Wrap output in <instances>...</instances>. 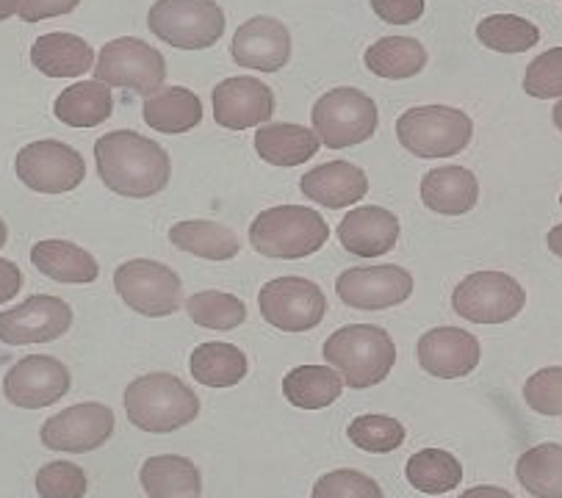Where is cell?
I'll list each match as a JSON object with an SVG mask.
<instances>
[{
  "label": "cell",
  "mask_w": 562,
  "mask_h": 498,
  "mask_svg": "<svg viewBox=\"0 0 562 498\" xmlns=\"http://www.w3.org/2000/svg\"><path fill=\"white\" fill-rule=\"evenodd\" d=\"M546 241H549V249H551V252H554L557 258H562V225L551 227V230H549V238H546Z\"/></svg>",
  "instance_id": "46"
},
{
  "label": "cell",
  "mask_w": 562,
  "mask_h": 498,
  "mask_svg": "<svg viewBox=\"0 0 562 498\" xmlns=\"http://www.w3.org/2000/svg\"><path fill=\"white\" fill-rule=\"evenodd\" d=\"M142 490L150 498H200L203 476L192 460L180 454H158L145 460L139 471Z\"/></svg>",
  "instance_id": "26"
},
{
  "label": "cell",
  "mask_w": 562,
  "mask_h": 498,
  "mask_svg": "<svg viewBox=\"0 0 562 498\" xmlns=\"http://www.w3.org/2000/svg\"><path fill=\"white\" fill-rule=\"evenodd\" d=\"M344 380L333 365H296L283 380V396L300 410H325L341 396Z\"/></svg>",
  "instance_id": "29"
},
{
  "label": "cell",
  "mask_w": 562,
  "mask_h": 498,
  "mask_svg": "<svg viewBox=\"0 0 562 498\" xmlns=\"http://www.w3.org/2000/svg\"><path fill=\"white\" fill-rule=\"evenodd\" d=\"M560 205H562V194H560Z\"/></svg>",
  "instance_id": "50"
},
{
  "label": "cell",
  "mask_w": 562,
  "mask_h": 498,
  "mask_svg": "<svg viewBox=\"0 0 562 498\" xmlns=\"http://www.w3.org/2000/svg\"><path fill=\"white\" fill-rule=\"evenodd\" d=\"M314 134L330 150L363 145L378 131V103L355 87H338L322 94L311 109Z\"/></svg>",
  "instance_id": "6"
},
{
  "label": "cell",
  "mask_w": 562,
  "mask_h": 498,
  "mask_svg": "<svg viewBox=\"0 0 562 498\" xmlns=\"http://www.w3.org/2000/svg\"><path fill=\"white\" fill-rule=\"evenodd\" d=\"M311 498H385L383 487L360 471H330L314 485Z\"/></svg>",
  "instance_id": "40"
},
{
  "label": "cell",
  "mask_w": 562,
  "mask_h": 498,
  "mask_svg": "<svg viewBox=\"0 0 562 498\" xmlns=\"http://www.w3.org/2000/svg\"><path fill=\"white\" fill-rule=\"evenodd\" d=\"M114 434V412L100 401L67 407L42 423V443L53 452L87 454L103 446Z\"/></svg>",
  "instance_id": "14"
},
{
  "label": "cell",
  "mask_w": 562,
  "mask_h": 498,
  "mask_svg": "<svg viewBox=\"0 0 562 498\" xmlns=\"http://www.w3.org/2000/svg\"><path fill=\"white\" fill-rule=\"evenodd\" d=\"M125 412L142 432H175L200 416V399L183 380L153 371L125 388Z\"/></svg>",
  "instance_id": "4"
},
{
  "label": "cell",
  "mask_w": 562,
  "mask_h": 498,
  "mask_svg": "<svg viewBox=\"0 0 562 498\" xmlns=\"http://www.w3.org/2000/svg\"><path fill=\"white\" fill-rule=\"evenodd\" d=\"M142 116L158 134L178 136L194 131L203 122V103L186 87H164L161 92L145 98Z\"/></svg>",
  "instance_id": "27"
},
{
  "label": "cell",
  "mask_w": 562,
  "mask_h": 498,
  "mask_svg": "<svg viewBox=\"0 0 562 498\" xmlns=\"http://www.w3.org/2000/svg\"><path fill=\"white\" fill-rule=\"evenodd\" d=\"M405 476L418 493L443 496L463 482V465L452 452L443 449H422L405 465Z\"/></svg>",
  "instance_id": "33"
},
{
  "label": "cell",
  "mask_w": 562,
  "mask_h": 498,
  "mask_svg": "<svg viewBox=\"0 0 562 498\" xmlns=\"http://www.w3.org/2000/svg\"><path fill=\"white\" fill-rule=\"evenodd\" d=\"M231 56L238 67L256 72H278L289 65L291 34L280 20L258 14L233 34Z\"/></svg>",
  "instance_id": "18"
},
{
  "label": "cell",
  "mask_w": 562,
  "mask_h": 498,
  "mask_svg": "<svg viewBox=\"0 0 562 498\" xmlns=\"http://www.w3.org/2000/svg\"><path fill=\"white\" fill-rule=\"evenodd\" d=\"M147 29L178 50H205L225 34V12L216 0H156Z\"/></svg>",
  "instance_id": "8"
},
{
  "label": "cell",
  "mask_w": 562,
  "mask_h": 498,
  "mask_svg": "<svg viewBox=\"0 0 562 498\" xmlns=\"http://www.w3.org/2000/svg\"><path fill=\"white\" fill-rule=\"evenodd\" d=\"M322 139L305 125L267 122L256 131V152L272 167H300L319 152Z\"/></svg>",
  "instance_id": "25"
},
{
  "label": "cell",
  "mask_w": 562,
  "mask_h": 498,
  "mask_svg": "<svg viewBox=\"0 0 562 498\" xmlns=\"http://www.w3.org/2000/svg\"><path fill=\"white\" fill-rule=\"evenodd\" d=\"M460 498H516L513 493H507L505 487H493V485H476L471 490H465Z\"/></svg>",
  "instance_id": "45"
},
{
  "label": "cell",
  "mask_w": 562,
  "mask_h": 498,
  "mask_svg": "<svg viewBox=\"0 0 562 498\" xmlns=\"http://www.w3.org/2000/svg\"><path fill=\"white\" fill-rule=\"evenodd\" d=\"M527 305V291L505 272H474L452 294L454 314L474 325H507Z\"/></svg>",
  "instance_id": "9"
},
{
  "label": "cell",
  "mask_w": 562,
  "mask_h": 498,
  "mask_svg": "<svg viewBox=\"0 0 562 498\" xmlns=\"http://www.w3.org/2000/svg\"><path fill=\"white\" fill-rule=\"evenodd\" d=\"M192 377L205 388H233L247 377V354L233 343L209 341L200 343L189 360Z\"/></svg>",
  "instance_id": "32"
},
{
  "label": "cell",
  "mask_w": 562,
  "mask_h": 498,
  "mask_svg": "<svg viewBox=\"0 0 562 498\" xmlns=\"http://www.w3.org/2000/svg\"><path fill=\"white\" fill-rule=\"evenodd\" d=\"M7 241H9V227H7V222L0 219V249L7 247Z\"/></svg>",
  "instance_id": "49"
},
{
  "label": "cell",
  "mask_w": 562,
  "mask_h": 498,
  "mask_svg": "<svg viewBox=\"0 0 562 498\" xmlns=\"http://www.w3.org/2000/svg\"><path fill=\"white\" fill-rule=\"evenodd\" d=\"M338 299L355 310H385L411 299L413 274L396 263L385 267H352L338 274Z\"/></svg>",
  "instance_id": "15"
},
{
  "label": "cell",
  "mask_w": 562,
  "mask_h": 498,
  "mask_svg": "<svg viewBox=\"0 0 562 498\" xmlns=\"http://www.w3.org/2000/svg\"><path fill=\"white\" fill-rule=\"evenodd\" d=\"M516 476L535 498H562V446L540 443L518 457Z\"/></svg>",
  "instance_id": "34"
},
{
  "label": "cell",
  "mask_w": 562,
  "mask_h": 498,
  "mask_svg": "<svg viewBox=\"0 0 562 498\" xmlns=\"http://www.w3.org/2000/svg\"><path fill=\"white\" fill-rule=\"evenodd\" d=\"M418 363L438 380H458L480 365V341L460 327H432L418 338Z\"/></svg>",
  "instance_id": "19"
},
{
  "label": "cell",
  "mask_w": 562,
  "mask_h": 498,
  "mask_svg": "<svg viewBox=\"0 0 562 498\" xmlns=\"http://www.w3.org/2000/svg\"><path fill=\"white\" fill-rule=\"evenodd\" d=\"M70 369L50 354H29L3 377V396L23 410H42L61 401L70 391Z\"/></svg>",
  "instance_id": "13"
},
{
  "label": "cell",
  "mask_w": 562,
  "mask_h": 498,
  "mask_svg": "<svg viewBox=\"0 0 562 498\" xmlns=\"http://www.w3.org/2000/svg\"><path fill=\"white\" fill-rule=\"evenodd\" d=\"M36 493L40 498H83L87 496V474L81 465L58 460L42 465L36 474Z\"/></svg>",
  "instance_id": "38"
},
{
  "label": "cell",
  "mask_w": 562,
  "mask_h": 498,
  "mask_svg": "<svg viewBox=\"0 0 562 498\" xmlns=\"http://www.w3.org/2000/svg\"><path fill=\"white\" fill-rule=\"evenodd\" d=\"M169 241L178 249H183V252L205 258V261H231L241 249L238 236L231 227L205 219H189L172 225L169 227Z\"/></svg>",
  "instance_id": "30"
},
{
  "label": "cell",
  "mask_w": 562,
  "mask_h": 498,
  "mask_svg": "<svg viewBox=\"0 0 562 498\" xmlns=\"http://www.w3.org/2000/svg\"><path fill=\"white\" fill-rule=\"evenodd\" d=\"M258 307L274 330L307 332L325 319L327 296L314 280L274 278L258 294Z\"/></svg>",
  "instance_id": "12"
},
{
  "label": "cell",
  "mask_w": 562,
  "mask_h": 498,
  "mask_svg": "<svg viewBox=\"0 0 562 498\" xmlns=\"http://www.w3.org/2000/svg\"><path fill=\"white\" fill-rule=\"evenodd\" d=\"M476 39L496 53L532 50L540 42V29L518 14H491L476 25Z\"/></svg>",
  "instance_id": "36"
},
{
  "label": "cell",
  "mask_w": 562,
  "mask_h": 498,
  "mask_svg": "<svg viewBox=\"0 0 562 498\" xmlns=\"http://www.w3.org/2000/svg\"><path fill=\"white\" fill-rule=\"evenodd\" d=\"M114 288L131 310L147 319L172 316L183 305V283L178 274L150 258L122 263L114 272Z\"/></svg>",
  "instance_id": "10"
},
{
  "label": "cell",
  "mask_w": 562,
  "mask_h": 498,
  "mask_svg": "<svg viewBox=\"0 0 562 498\" xmlns=\"http://www.w3.org/2000/svg\"><path fill=\"white\" fill-rule=\"evenodd\" d=\"M20 12V0H0V23Z\"/></svg>",
  "instance_id": "47"
},
{
  "label": "cell",
  "mask_w": 562,
  "mask_h": 498,
  "mask_svg": "<svg viewBox=\"0 0 562 498\" xmlns=\"http://www.w3.org/2000/svg\"><path fill=\"white\" fill-rule=\"evenodd\" d=\"M480 200V183L465 167L429 169L422 178V203L443 216H463Z\"/></svg>",
  "instance_id": "23"
},
{
  "label": "cell",
  "mask_w": 562,
  "mask_h": 498,
  "mask_svg": "<svg viewBox=\"0 0 562 498\" xmlns=\"http://www.w3.org/2000/svg\"><path fill=\"white\" fill-rule=\"evenodd\" d=\"M371 9L391 25H411L422 20L424 0H371Z\"/></svg>",
  "instance_id": "42"
},
{
  "label": "cell",
  "mask_w": 562,
  "mask_h": 498,
  "mask_svg": "<svg viewBox=\"0 0 562 498\" xmlns=\"http://www.w3.org/2000/svg\"><path fill=\"white\" fill-rule=\"evenodd\" d=\"M366 67L369 72L389 81H405L416 78L427 67V50L413 36H383L366 50Z\"/></svg>",
  "instance_id": "31"
},
{
  "label": "cell",
  "mask_w": 562,
  "mask_h": 498,
  "mask_svg": "<svg viewBox=\"0 0 562 498\" xmlns=\"http://www.w3.org/2000/svg\"><path fill=\"white\" fill-rule=\"evenodd\" d=\"M20 288H23V272H20V267L7 261V258H0V305L12 299V296H18Z\"/></svg>",
  "instance_id": "44"
},
{
  "label": "cell",
  "mask_w": 562,
  "mask_h": 498,
  "mask_svg": "<svg viewBox=\"0 0 562 498\" xmlns=\"http://www.w3.org/2000/svg\"><path fill=\"white\" fill-rule=\"evenodd\" d=\"M330 238V225L319 211L305 205H274L261 211L249 225V244L256 252L280 261L314 256Z\"/></svg>",
  "instance_id": "3"
},
{
  "label": "cell",
  "mask_w": 562,
  "mask_h": 498,
  "mask_svg": "<svg viewBox=\"0 0 562 498\" xmlns=\"http://www.w3.org/2000/svg\"><path fill=\"white\" fill-rule=\"evenodd\" d=\"M524 92L538 100L562 98V47H551L529 61L527 76H524Z\"/></svg>",
  "instance_id": "39"
},
{
  "label": "cell",
  "mask_w": 562,
  "mask_h": 498,
  "mask_svg": "<svg viewBox=\"0 0 562 498\" xmlns=\"http://www.w3.org/2000/svg\"><path fill=\"white\" fill-rule=\"evenodd\" d=\"M31 263L45 278L67 285L94 283L100 274V267L92 258V252H87V249L72 241H61V238H47V241L34 244Z\"/></svg>",
  "instance_id": "24"
},
{
  "label": "cell",
  "mask_w": 562,
  "mask_h": 498,
  "mask_svg": "<svg viewBox=\"0 0 562 498\" xmlns=\"http://www.w3.org/2000/svg\"><path fill=\"white\" fill-rule=\"evenodd\" d=\"M338 241L352 256L380 258L400 241V219L380 205H360L341 219Z\"/></svg>",
  "instance_id": "20"
},
{
  "label": "cell",
  "mask_w": 562,
  "mask_h": 498,
  "mask_svg": "<svg viewBox=\"0 0 562 498\" xmlns=\"http://www.w3.org/2000/svg\"><path fill=\"white\" fill-rule=\"evenodd\" d=\"M94 81L114 89H131L136 94L161 92L167 81V61L164 53L136 36H120L100 47L94 61Z\"/></svg>",
  "instance_id": "7"
},
{
  "label": "cell",
  "mask_w": 562,
  "mask_h": 498,
  "mask_svg": "<svg viewBox=\"0 0 562 498\" xmlns=\"http://www.w3.org/2000/svg\"><path fill=\"white\" fill-rule=\"evenodd\" d=\"M81 0H20L18 18L23 23H42V20L61 18V14L76 12Z\"/></svg>",
  "instance_id": "43"
},
{
  "label": "cell",
  "mask_w": 562,
  "mask_h": 498,
  "mask_svg": "<svg viewBox=\"0 0 562 498\" xmlns=\"http://www.w3.org/2000/svg\"><path fill=\"white\" fill-rule=\"evenodd\" d=\"M300 189L307 200H314L330 211H341L349 205H358L369 194V178L355 163L330 161L302 174Z\"/></svg>",
  "instance_id": "21"
},
{
  "label": "cell",
  "mask_w": 562,
  "mask_h": 498,
  "mask_svg": "<svg viewBox=\"0 0 562 498\" xmlns=\"http://www.w3.org/2000/svg\"><path fill=\"white\" fill-rule=\"evenodd\" d=\"M396 139L416 158H452L474 139V120L452 105H416L396 120Z\"/></svg>",
  "instance_id": "5"
},
{
  "label": "cell",
  "mask_w": 562,
  "mask_h": 498,
  "mask_svg": "<svg viewBox=\"0 0 562 498\" xmlns=\"http://www.w3.org/2000/svg\"><path fill=\"white\" fill-rule=\"evenodd\" d=\"M211 103H214L216 125L227 131L267 125L274 116V92L252 76L225 78L222 83H216Z\"/></svg>",
  "instance_id": "17"
},
{
  "label": "cell",
  "mask_w": 562,
  "mask_h": 498,
  "mask_svg": "<svg viewBox=\"0 0 562 498\" xmlns=\"http://www.w3.org/2000/svg\"><path fill=\"white\" fill-rule=\"evenodd\" d=\"M325 360L355 391L385 383L396 363L394 338L378 325H347L325 341Z\"/></svg>",
  "instance_id": "2"
},
{
  "label": "cell",
  "mask_w": 562,
  "mask_h": 498,
  "mask_svg": "<svg viewBox=\"0 0 562 498\" xmlns=\"http://www.w3.org/2000/svg\"><path fill=\"white\" fill-rule=\"evenodd\" d=\"M524 399L540 416H562V365L535 371L524 385Z\"/></svg>",
  "instance_id": "41"
},
{
  "label": "cell",
  "mask_w": 562,
  "mask_h": 498,
  "mask_svg": "<svg viewBox=\"0 0 562 498\" xmlns=\"http://www.w3.org/2000/svg\"><path fill=\"white\" fill-rule=\"evenodd\" d=\"M72 327V307L65 299L36 294L23 305L0 314V341L9 347L47 343L65 336Z\"/></svg>",
  "instance_id": "16"
},
{
  "label": "cell",
  "mask_w": 562,
  "mask_h": 498,
  "mask_svg": "<svg viewBox=\"0 0 562 498\" xmlns=\"http://www.w3.org/2000/svg\"><path fill=\"white\" fill-rule=\"evenodd\" d=\"M20 183L40 194L76 192L87 178V161L76 147L56 139L31 142L18 152L14 161Z\"/></svg>",
  "instance_id": "11"
},
{
  "label": "cell",
  "mask_w": 562,
  "mask_h": 498,
  "mask_svg": "<svg viewBox=\"0 0 562 498\" xmlns=\"http://www.w3.org/2000/svg\"><path fill=\"white\" fill-rule=\"evenodd\" d=\"M114 111L111 87L100 81H78L67 87L53 103V114L70 128H98Z\"/></svg>",
  "instance_id": "28"
},
{
  "label": "cell",
  "mask_w": 562,
  "mask_h": 498,
  "mask_svg": "<svg viewBox=\"0 0 562 498\" xmlns=\"http://www.w3.org/2000/svg\"><path fill=\"white\" fill-rule=\"evenodd\" d=\"M551 120H554L557 131H560V134H562V98H560V100H557L554 111H551Z\"/></svg>",
  "instance_id": "48"
},
{
  "label": "cell",
  "mask_w": 562,
  "mask_h": 498,
  "mask_svg": "<svg viewBox=\"0 0 562 498\" xmlns=\"http://www.w3.org/2000/svg\"><path fill=\"white\" fill-rule=\"evenodd\" d=\"M94 161L105 189L120 197H156L172 178L169 152L136 131H111L100 136L94 145Z\"/></svg>",
  "instance_id": "1"
},
{
  "label": "cell",
  "mask_w": 562,
  "mask_h": 498,
  "mask_svg": "<svg viewBox=\"0 0 562 498\" xmlns=\"http://www.w3.org/2000/svg\"><path fill=\"white\" fill-rule=\"evenodd\" d=\"M347 438L358 449L369 454H389L405 443L407 432L396 418L391 416H358L347 427Z\"/></svg>",
  "instance_id": "37"
},
{
  "label": "cell",
  "mask_w": 562,
  "mask_h": 498,
  "mask_svg": "<svg viewBox=\"0 0 562 498\" xmlns=\"http://www.w3.org/2000/svg\"><path fill=\"white\" fill-rule=\"evenodd\" d=\"M186 314L198 327L214 332L236 330L247 321V305L225 291H200L186 299Z\"/></svg>",
  "instance_id": "35"
},
{
  "label": "cell",
  "mask_w": 562,
  "mask_h": 498,
  "mask_svg": "<svg viewBox=\"0 0 562 498\" xmlns=\"http://www.w3.org/2000/svg\"><path fill=\"white\" fill-rule=\"evenodd\" d=\"M94 61L92 45L67 31L42 34L31 47V65L47 78H81L94 70Z\"/></svg>",
  "instance_id": "22"
}]
</instances>
